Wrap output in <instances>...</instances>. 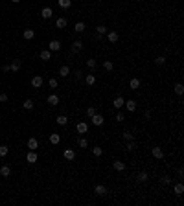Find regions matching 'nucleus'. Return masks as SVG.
Returning a JSON list of instances; mask_svg holds the SVG:
<instances>
[{"label":"nucleus","mask_w":184,"mask_h":206,"mask_svg":"<svg viewBox=\"0 0 184 206\" xmlns=\"http://www.w3.org/2000/svg\"><path fill=\"white\" fill-rule=\"evenodd\" d=\"M76 131H77V134H87L88 133V125H87V121H77L76 123Z\"/></svg>","instance_id":"1"},{"label":"nucleus","mask_w":184,"mask_h":206,"mask_svg":"<svg viewBox=\"0 0 184 206\" xmlns=\"http://www.w3.org/2000/svg\"><path fill=\"white\" fill-rule=\"evenodd\" d=\"M43 75H33V77H31V87L33 88H40V87H43Z\"/></svg>","instance_id":"2"},{"label":"nucleus","mask_w":184,"mask_h":206,"mask_svg":"<svg viewBox=\"0 0 184 206\" xmlns=\"http://www.w3.org/2000/svg\"><path fill=\"white\" fill-rule=\"evenodd\" d=\"M90 118H92V123H94V125H96V127L103 125V121H105V118H103V116H101V114H94V116H90Z\"/></svg>","instance_id":"3"},{"label":"nucleus","mask_w":184,"mask_h":206,"mask_svg":"<svg viewBox=\"0 0 184 206\" xmlns=\"http://www.w3.org/2000/svg\"><path fill=\"white\" fill-rule=\"evenodd\" d=\"M151 155L155 156L156 160H160V158H164V151H162V147H153L151 149Z\"/></svg>","instance_id":"4"},{"label":"nucleus","mask_w":184,"mask_h":206,"mask_svg":"<svg viewBox=\"0 0 184 206\" xmlns=\"http://www.w3.org/2000/svg\"><path fill=\"white\" fill-rule=\"evenodd\" d=\"M48 50H50V52H59V50H61V43H59V40H50Z\"/></svg>","instance_id":"5"},{"label":"nucleus","mask_w":184,"mask_h":206,"mask_svg":"<svg viewBox=\"0 0 184 206\" xmlns=\"http://www.w3.org/2000/svg\"><path fill=\"white\" fill-rule=\"evenodd\" d=\"M129 88H131V90H138V88H140V79L133 77L131 81H129Z\"/></svg>","instance_id":"6"},{"label":"nucleus","mask_w":184,"mask_h":206,"mask_svg":"<svg viewBox=\"0 0 184 206\" xmlns=\"http://www.w3.org/2000/svg\"><path fill=\"white\" fill-rule=\"evenodd\" d=\"M26 146H28V149H30V151H37V147H39V142H37V138H30Z\"/></svg>","instance_id":"7"},{"label":"nucleus","mask_w":184,"mask_h":206,"mask_svg":"<svg viewBox=\"0 0 184 206\" xmlns=\"http://www.w3.org/2000/svg\"><path fill=\"white\" fill-rule=\"evenodd\" d=\"M124 105H125V109H127L129 112H134V111H136V101H134V99H129V101H125Z\"/></svg>","instance_id":"8"},{"label":"nucleus","mask_w":184,"mask_h":206,"mask_svg":"<svg viewBox=\"0 0 184 206\" xmlns=\"http://www.w3.org/2000/svg\"><path fill=\"white\" fill-rule=\"evenodd\" d=\"M63 155H65V158H66V160H70V162L76 158V151H74V149H65V153H63Z\"/></svg>","instance_id":"9"},{"label":"nucleus","mask_w":184,"mask_h":206,"mask_svg":"<svg viewBox=\"0 0 184 206\" xmlns=\"http://www.w3.org/2000/svg\"><path fill=\"white\" fill-rule=\"evenodd\" d=\"M52 15H53L52 8H43V11H40V17L43 18H52Z\"/></svg>","instance_id":"10"},{"label":"nucleus","mask_w":184,"mask_h":206,"mask_svg":"<svg viewBox=\"0 0 184 206\" xmlns=\"http://www.w3.org/2000/svg\"><path fill=\"white\" fill-rule=\"evenodd\" d=\"M66 24H68V20H66L65 17H59V18L55 20V26H57V28H59V30H63V28H66Z\"/></svg>","instance_id":"11"},{"label":"nucleus","mask_w":184,"mask_h":206,"mask_svg":"<svg viewBox=\"0 0 184 206\" xmlns=\"http://www.w3.org/2000/svg\"><path fill=\"white\" fill-rule=\"evenodd\" d=\"M39 57L43 59V61H50V59H52V52H50V50H40Z\"/></svg>","instance_id":"12"},{"label":"nucleus","mask_w":184,"mask_h":206,"mask_svg":"<svg viewBox=\"0 0 184 206\" xmlns=\"http://www.w3.org/2000/svg\"><path fill=\"white\" fill-rule=\"evenodd\" d=\"M107 39L111 40V43H118V39H120V35L116 31H107Z\"/></svg>","instance_id":"13"},{"label":"nucleus","mask_w":184,"mask_h":206,"mask_svg":"<svg viewBox=\"0 0 184 206\" xmlns=\"http://www.w3.org/2000/svg\"><path fill=\"white\" fill-rule=\"evenodd\" d=\"M26 160H28L30 164H35L37 162V153H35V151H30V153L26 155Z\"/></svg>","instance_id":"14"},{"label":"nucleus","mask_w":184,"mask_h":206,"mask_svg":"<svg viewBox=\"0 0 184 206\" xmlns=\"http://www.w3.org/2000/svg\"><path fill=\"white\" fill-rule=\"evenodd\" d=\"M124 103H125V99L121 98V96H118V98H114L112 105H114V109H121V107H124Z\"/></svg>","instance_id":"15"},{"label":"nucleus","mask_w":184,"mask_h":206,"mask_svg":"<svg viewBox=\"0 0 184 206\" xmlns=\"http://www.w3.org/2000/svg\"><path fill=\"white\" fill-rule=\"evenodd\" d=\"M94 191H96V193H98L99 197H103V195L107 193V188L103 186V184H98V186H96V188H94Z\"/></svg>","instance_id":"16"},{"label":"nucleus","mask_w":184,"mask_h":206,"mask_svg":"<svg viewBox=\"0 0 184 206\" xmlns=\"http://www.w3.org/2000/svg\"><path fill=\"white\" fill-rule=\"evenodd\" d=\"M48 140H50V143H53V146H57V143L61 142V136H59L57 133H52V134H50V138H48Z\"/></svg>","instance_id":"17"},{"label":"nucleus","mask_w":184,"mask_h":206,"mask_svg":"<svg viewBox=\"0 0 184 206\" xmlns=\"http://www.w3.org/2000/svg\"><path fill=\"white\" fill-rule=\"evenodd\" d=\"M83 50V43L81 40H74L72 43V52H81Z\"/></svg>","instance_id":"18"},{"label":"nucleus","mask_w":184,"mask_h":206,"mask_svg":"<svg viewBox=\"0 0 184 206\" xmlns=\"http://www.w3.org/2000/svg\"><path fill=\"white\" fill-rule=\"evenodd\" d=\"M59 75H61V77H68V75H70V68H68L66 65L61 66V68H59Z\"/></svg>","instance_id":"19"},{"label":"nucleus","mask_w":184,"mask_h":206,"mask_svg":"<svg viewBox=\"0 0 184 206\" xmlns=\"http://www.w3.org/2000/svg\"><path fill=\"white\" fill-rule=\"evenodd\" d=\"M85 83H87L88 87H92L94 83H96V75H92V74H88V75H85Z\"/></svg>","instance_id":"20"},{"label":"nucleus","mask_w":184,"mask_h":206,"mask_svg":"<svg viewBox=\"0 0 184 206\" xmlns=\"http://www.w3.org/2000/svg\"><path fill=\"white\" fill-rule=\"evenodd\" d=\"M55 121H57V125L63 127V125H66V123H68V118H66L65 114H61V116H57V118H55Z\"/></svg>","instance_id":"21"},{"label":"nucleus","mask_w":184,"mask_h":206,"mask_svg":"<svg viewBox=\"0 0 184 206\" xmlns=\"http://www.w3.org/2000/svg\"><path fill=\"white\" fill-rule=\"evenodd\" d=\"M22 37H24L26 40H31L33 37H35V31H33V30H24V33H22Z\"/></svg>","instance_id":"22"},{"label":"nucleus","mask_w":184,"mask_h":206,"mask_svg":"<svg viewBox=\"0 0 184 206\" xmlns=\"http://www.w3.org/2000/svg\"><path fill=\"white\" fill-rule=\"evenodd\" d=\"M9 70H11V72H18V70H20V61H18V59H15V61L9 65Z\"/></svg>","instance_id":"23"},{"label":"nucleus","mask_w":184,"mask_h":206,"mask_svg":"<svg viewBox=\"0 0 184 206\" xmlns=\"http://www.w3.org/2000/svg\"><path fill=\"white\" fill-rule=\"evenodd\" d=\"M114 169L116 171H125V164L121 160H114Z\"/></svg>","instance_id":"24"},{"label":"nucleus","mask_w":184,"mask_h":206,"mask_svg":"<svg viewBox=\"0 0 184 206\" xmlns=\"http://www.w3.org/2000/svg\"><path fill=\"white\" fill-rule=\"evenodd\" d=\"M0 175H2V177H9L11 175V168L9 166H2V168H0Z\"/></svg>","instance_id":"25"},{"label":"nucleus","mask_w":184,"mask_h":206,"mask_svg":"<svg viewBox=\"0 0 184 206\" xmlns=\"http://www.w3.org/2000/svg\"><path fill=\"white\" fill-rule=\"evenodd\" d=\"M57 4H59L63 9H68V8L72 6V0H57Z\"/></svg>","instance_id":"26"},{"label":"nucleus","mask_w":184,"mask_h":206,"mask_svg":"<svg viewBox=\"0 0 184 206\" xmlns=\"http://www.w3.org/2000/svg\"><path fill=\"white\" fill-rule=\"evenodd\" d=\"M48 103H50V105H53V107H55V105H59V98H57L55 94H52V96H48Z\"/></svg>","instance_id":"27"},{"label":"nucleus","mask_w":184,"mask_h":206,"mask_svg":"<svg viewBox=\"0 0 184 206\" xmlns=\"http://www.w3.org/2000/svg\"><path fill=\"white\" fill-rule=\"evenodd\" d=\"M22 107L26 109V111H31V109H33V107H35V103H33L31 99H26V101L22 103Z\"/></svg>","instance_id":"28"},{"label":"nucleus","mask_w":184,"mask_h":206,"mask_svg":"<svg viewBox=\"0 0 184 206\" xmlns=\"http://www.w3.org/2000/svg\"><path fill=\"white\" fill-rule=\"evenodd\" d=\"M173 191H175V195H182V191H184V186L179 182V184H175V188H173Z\"/></svg>","instance_id":"29"},{"label":"nucleus","mask_w":184,"mask_h":206,"mask_svg":"<svg viewBox=\"0 0 184 206\" xmlns=\"http://www.w3.org/2000/svg\"><path fill=\"white\" fill-rule=\"evenodd\" d=\"M74 30H76L77 33H83L85 31V22H77L76 26H74Z\"/></svg>","instance_id":"30"},{"label":"nucleus","mask_w":184,"mask_h":206,"mask_svg":"<svg viewBox=\"0 0 184 206\" xmlns=\"http://www.w3.org/2000/svg\"><path fill=\"white\" fill-rule=\"evenodd\" d=\"M92 155H94V156H101V155H103V149H101L99 146L92 147Z\"/></svg>","instance_id":"31"},{"label":"nucleus","mask_w":184,"mask_h":206,"mask_svg":"<svg viewBox=\"0 0 184 206\" xmlns=\"http://www.w3.org/2000/svg\"><path fill=\"white\" fill-rule=\"evenodd\" d=\"M103 68H105L107 72H112V70H114V65L111 63V61H105V63H103Z\"/></svg>","instance_id":"32"},{"label":"nucleus","mask_w":184,"mask_h":206,"mask_svg":"<svg viewBox=\"0 0 184 206\" xmlns=\"http://www.w3.org/2000/svg\"><path fill=\"white\" fill-rule=\"evenodd\" d=\"M48 85H50V88H57V87H59V81H57L55 77H52V79L48 81Z\"/></svg>","instance_id":"33"},{"label":"nucleus","mask_w":184,"mask_h":206,"mask_svg":"<svg viewBox=\"0 0 184 206\" xmlns=\"http://www.w3.org/2000/svg\"><path fill=\"white\" fill-rule=\"evenodd\" d=\"M9 153V147L8 146H0V156H6Z\"/></svg>","instance_id":"34"},{"label":"nucleus","mask_w":184,"mask_h":206,"mask_svg":"<svg viewBox=\"0 0 184 206\" xmlns=\"http://www.w3.org/2000/svg\"><path fill=\"white\" fill-rule=\"evenodd\" d=\"M96 31H98V35H103V33H107L109 30H107V26L101 24V26H98V30H96Z\"/></svg>","instance_id":"35"},{"label":"nucleus","mask_w":184,"mask_h":206,"mask_svg":"<svg viewBox=\"0 0 184 206\" xmlns=\"http://www.w3.org/2000/svg\"><path fill=\"white\" fill-rule=\"evenodd\" d=\"M77 143H79V147H83V149H87V147H88V142H87L85 138H79V140H77Z\"/></svg>","instance_id":"36"},{"label":"nucleus","mask_w":184,"mask_h":206,"mask_svg":"<svg viewBox=\"0 0 184 206\" xmlns=\"http://www.w3.org/2000/svg\"><path fill=\"white\" fill-rule=\"evenodd\" d=\"M164 63H166V57H156V59H155V65H156V66H162Z\"/></svg>","instance_id":"37"},{"label":"nucleus","mask_w":184,"mask_h":206,"mask_svg":"<svg viewBox=\"0 0 184 206\" xmlns=\"http://www.w3.org/2000/svg\"><path fill=\"white\" fill-rule=\"evenodd\" d=\"M175 92H177V94H182V92H184L182 83H177V85H175Z\"/></svg>","instance_id":"38"},{"label":"nucleus","mask_w":184,"mask_h":206,"mask_svg":"<svg viewBox=\"0 0 184 206\" xmlns=\"http://www.w3.org/2000/svg\"><path fill=\"white\" fill-rule=\"evenodd\" d=\"M133 138H134V136H133V133H129V131H125V133H124V140H127V142H131Z\"/></svg>","instance_id":"39"},{"label":"nucleus","mask_w":184,"mask_h":206,"mask_svg":"<svg viewBox=\"0 0 184 206\" xmlns=\"http://www.w3.org/2000/svg\"><path fill=\"white\" fill-rule=\"evenodd\" d=\"M87 66L88 68H96V59H87Z\"/></svg>","instance_id":"40"},{"label":"nucleus","mask_w":184,"mask_h":206,"mask_svg":"<svg viewBox=\"0 0 184 206\" xmlns=\"http://www.w3.org/2000/svg\"><path fill=\"white\" fill-rule=\"evenodd\" d=\"M147 180V173H144V171H142V173L138 175V182H146Z\"/></svg>","instance_id":"41"},{"label":"nucleus","mask_w":184,"mask_h":206,"mask_svg":"<svg viewBox=\"0 0 184 206\" xmlns=\"http://www.w3.org/2000/svg\"><path fill=\"white\" fill-rule=\"evenodd\" d=\"M94 114H96V109H94V107H88V109H87V116L90 118V116H94Z\"/></svg>","instance_id":"42"},{"label":"nucleus","mask_w":184,"mask_h":206,"mask_svg":"<svg viewBox=\"0 0 184 206\" xmlns=\"http://www.w3.org/2000/svg\"><path fill=\"white\" fill-rule=\"evenodd\" d=\"M124 120H125L124 112H118V114H116V121H124Z\"/></svg>","instance_id":"43"},{"label":"nucleus","mask_w":184,"mask_h":206,"mask_svg":"<svg viewBox=\"0 0 184 206\" xmlns=\"http://www.w3.org/2000/svg\"><path fill=\"white\" fill-rule=\"evenodd\" d=\"M74 74H76V77H77V79H81V77H83V72H81V70H76Z\"/></svg>","instance_id":"44"},{"label":"nucleus","mask_w":184,"mask_h":206,"mask_svg":"<svg viewBox=\"0 0 184 206\" xmlns=\"http://www.w3.org/2000/svg\"><path fill=\"white\" fill-rule=\"evenodd\" d=\"M0 101H2V103L8 101V94H0Z\"/></svg>","instance_id":"45"},{"label":"nucleus","mask_w":184,"mask_h":206,"mask_svg":"<svg viewBox=\"0 0 184 206\" xmlns=\"http://www.w3.org/2000/svg\"><path fill=\"white\" fill-rule=\"evenodd\" d=\"M162 182H164V184H169V182H171V178H169V177H162Z\"/></svg>","instance_id":"46"},{"label":"nucleus","mask_w":184,"mask_h":206,"mask_svg":"<svg viewBox=\"0 0 184 206\" xmlns=\"http://www.w3.org/2000/svg\"><path fill=\"white\" fill-rule=\"evenodd\" d=\"M127 147H129V151H134V147H136V146H134V143H133V140H131V142H129V146H127Z\"/></svg>","instance_id":"47"},{"label":"nucleus","mask_w":184,"mask_h":206,"mask_svg":"<svg viewBox=\"0 0 184 206\" xmlns=\"http://www.w3.org/2000/svg\"><path fill=\"white\" fill-rule=\"evenodd\" d=\"M11 2H13V4H18V2H20V0H11Z\"/></svg>","instance_id":"48"}]
</instances>
